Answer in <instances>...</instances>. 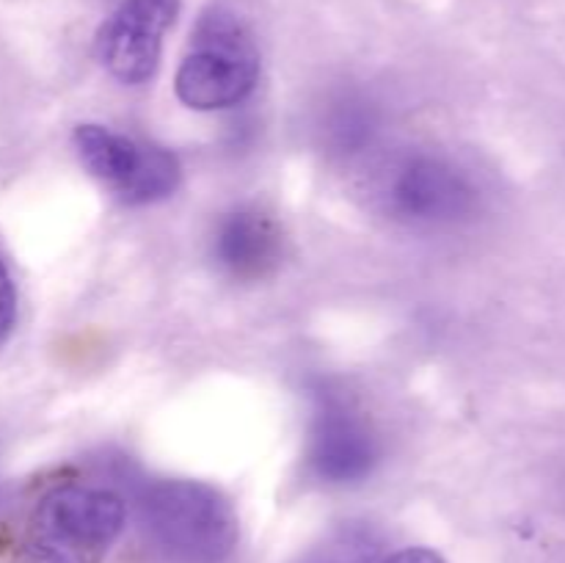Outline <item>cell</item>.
<instances>
[{
  "label": "cell",
  "mask_w": 565,
  "mask_h": 563,
  "mask_svg": "<svg viewBox=\"0 0 565 563\" xmlns=\"http://www.w3.org/2000/svg\"><path fill=\"white\" fill-rule=\"evenodd\" d=\"M381 196L397 221L441 226L472 213L478 188L461 166L441 155H408L386 171Z\"/></svg>",
  "instance_id": "cell-5"
},
{
  "label": "cell",
  "mask_w": 565,
  "mask_h": 563,
  "mask_svg": "<svg viewBox=\"0 0 565 563\" xmlns=\"http://www.w3.org/2000/svg\"><path fill=\"white\" fill-rule=\"evenodd\" d=\"M17 318V290H14V282H11L9 268L6 263L0 259V340L11 331Z\"/></svg>",
  "instance_id": "cell-11"
},
{
  "label": "cell",
  "mask_w": 565,
  "mask_h": 563,
  "mask_svg": "<svg viewBox=\"0 0 565 563\" xmlns=\"http://www.w3.org/2000/svg\"><path fill=\"white\" fill-rule=\"evenodd\" d=\"M77 158L125 204H152L180 185V160L163 147L141 144L103 125H77Z\"/></svg>",
  "instance_id": "cell-4"
},
{
  "label": "cell",
  "mask_w": 565,
  "mask_h": 563,
  "mask_svg": "<svg viewBox=\"0 0 565 563\" xmlns=\"http://www.w3.org/2000/svg\"><path fill=\"white\" fill-rule=\"evenodd\" d=\"M149 539L177 563H221L237 544V517L202 480H154L138 495Z\"/></svg>",
  "instance_id": "cell-2"
},
{
  "label": "cell",
  "mask_w": 565,
  "mask_h": 563,
  "mask_svg": "<svg viewBox=\"0 0 565 563\" xmlns=\"http://www.w3.org/2000/svg\"><path fill=\"white\" fill-rule=\"evenodd\" d=\"M281 230L265 210L243 204L218 219L213 232V259L230 279L259 282L281 263Z\"/></svg>",
  "instance_id": "cell-8"
},
{
  "label": "cell",
  "mask_w": 565,
  "mask_h": 563,
  "mask_svg": "<svg viewBox=\"0 0 565 563\" xmlns=\"http://www.w3.org/2000/svg\"><path fill=\"white\" fill-rule=\"evenodd\" d=\"M381 563H445V557L434 550H425V546H408V550L392 552Z\"/></svg>",
  "instance_id": "cell-12"
},
{
  "label": "cell",
  "mask_w": 565,
  "mask_h": 563,
  "mask_svg": "<svg viewBox=\"0 0 565 563\" xmlns=\"http://www.w3.org/2000/svg\"><path fill=\"white\" fill-rule=\"evenodd\" d=\"M326 132L331 138V147L334 152H359V149L367 147L373 141L375 132V114L364 99H342L329 116V125Z\"/></svg>",
  "instance_id": "cell-10"
},
{
  "label": "cell",
  "mask_w": 565,
  "mask_h": 563,
  "mask_svg": "<svg viewBox=\"0 0 565 563\" xmlns=\"http://www.w3.org/2000/svg\"><path fill=\"white\" fill-rule=\"evenodd\" d=\"M384 561V541L367 524H342L334 533L315 544L301 563H381Z\"/></svg>",
  "instance_id": "cell-9"
},
{
  "label": "cell",
  "mask_w": 565,
  "mask_h": 563,
  "mask_svg": "<svg viewBox=\"0 0 565 563\" xmlns=\"http://www.w3.org/2000/svg\"><path fill=\"white\" fill-rule=\"evenodd\" d=\"M257 81L259 50L246 22L221 6L204 11L177 70V97L193 110H224L241 105Z\"/></svg>",
  "instance_id": "cell-3"
},
{
  "label": "cell",
  "mask_w": 565,
  "mask_h": 563,
  "mask_svg": "<svg viewBox=\"0 0 565 563\" xmlns=\"http://www.w3.org/2000/svg\"><path fill=\"white\" fill-rule=\"evenodd\" d=\"M125 517V500L105 486H58L28 513L20 561L99 563L121 535Z\"/></svg>",
  "instance_id": "cell-1"
},
{
  "label": "cell",
  "mask_w": 565,
  "mask_h": 563,
  "mask_svg": "<svg viewBox=\"0 0 565 563\" xmlns=\"http://www.w3.org/2000/svg\"><path fill=\"white\" fill-rule=\"evenodd\" d=\"M381 458L379 436L370 419L334 390H320L309 428V469L323 484H359Z\"/></svg>",
  "instance_id": "cell-6"
},
{
  "label": "cell",
  "mask_w": 565,
  "mask_h": 563,
  "mask_svg": "<svg viewBox=\"0 0 565 563\" xmlns=\"http://www.w3.org/2000/svg\"><path fill=\"white\" fill-rule=\"evenodd\" d=\"M180 0H125L97 33V59L125 86H141L160 64L163 36Z\"/></svg>",
  "instance_id": "cell-7"
}]
</instances>
